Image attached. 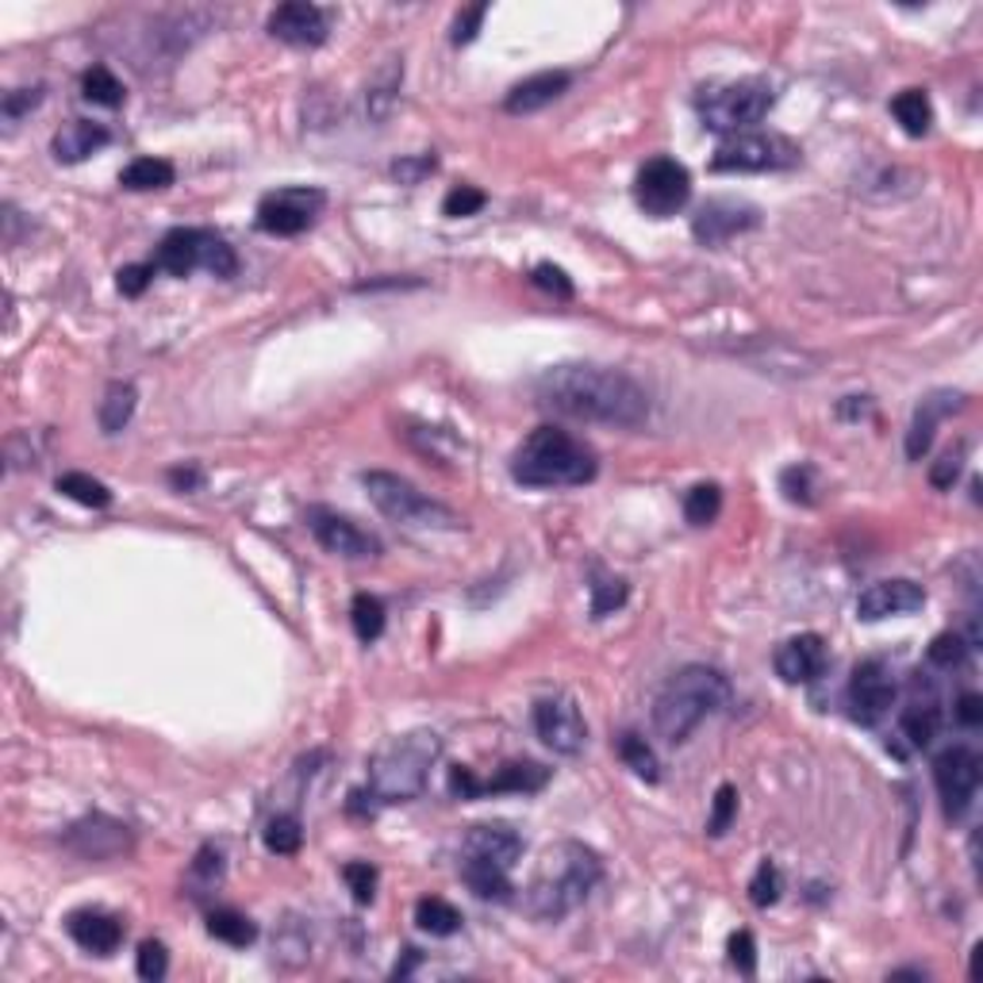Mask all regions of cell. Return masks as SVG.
Returning a JSON list of instances; mask_svg holds the SVG:
<instances>
[{"mask_svg":"<svg viewBox=\"0 0 983 983\" xmlns=\"http://www.w3.org/2000/svg\"><path fill=\"white\" fill-rule=\"evenodd\" d=\"M438 170V158L435 154H419V158H399V162L393 165V178L399 181V185H419L427 173Z\"/></svg>","mask_w":983,"mask_h":983,"instance_id":"f907efd6","label":"cell"},{"mask_svg":"<svg viewBox=\"0 0 983 983\" xmlns=\"http://www.w3.org/2000/svg\"><path fill=\"white\" fill-rule=\"evenodd\" d=\"M135 385H128V381H115V385H108L104 399H100V430L104 435H115V430H123L131 423V415H135Z\"/></svg>","mask_w":983,"mask_h":983,"instance_id":"1f68e13d","label":"cell"},{"mask_svg":"<svg viewBox=\"0 0 983 983\" xmlns=\"http://www.w3.org/2000/svg\"><path fill=\"white\" fill-rule=\"evenodd\" d=\"M65 930H70V938L78 941L85 953H97V956L115 953L123 941L120 919H112V914L104 911H73L70 919H65Z\"/></svg>","mask_w":983,"mask_h":983,"instance_id":"d4e9b609","label":"cell"},{"mask_svg":"<svg viewBox=\"0 0 983 983\" xmlns=\"http://www.w3.org/2000/svg\"><path fill=\"white\" fill-rule=\"evenodd\" d=\"M150 277H154V262L123 265V270H120V281H115V285H120V293H123V296H143V293H146V285H150Z\"/></svg>","mask_w":983,"mask_h":983,"instance_id":"9f6ffc18","label":"cell"},{"mask_svg":"<svg viewBox=\"0 0 983 983\" xmlns=\"http://www.w3.org/2000/svg\"><path fill=\"white\" fill-rule=\"evenodd\" d=\"M799 150L788 135L777 131H741V135H727L711 158L715 173H764V170H791L799 165Z\"/></svg>","mask_w":983,"mask_h":983,"instance_id":"ba28073f","label":"cell"},{"mask_svg":"<svg viewBox=\"0 0 983 983\" xmlns=\"http://www.w3.org/2000/svg\"><path fill=\"white\" fill-rule=\"evenodd\" d=\"M596 454L569 430L538 427L511 454V477L523 488H580L596 480Z\"/></svg>","mask_w":983,"mask_h":983,"instance_id":"277c9868","label":"cell"},{"mask_svg":"<svg viewBox=\"0 0 983 983\" xmlns=\"http://www.w3.org/2000/svg\"><path fill=\"white\" fill-rule=\"evenodd\" d=\"M964 454H969V446H953L949 454H941V462L930 469V485L934 488H953V480L961 477V465H964Z\"/></svg>","mask_w":983,"mask_h":983,"instance_id":"816d5d0a","label":"cell"},{"mask_svg":"<svg viewBox=\"0 0 983 983\" xmlns=\"http://www.w3.org/2000/svg\"><path fill=\"white\" fill-rule=\"evenodd\" d=\"M485 16H488V4L462 8V16L454 20V43L457 47L473 43V39H477V31H480V23H485Z\"/></svg>","mask_w":983,"mask_h":983,"instance_id":"db71d44e","label":"cell"},{"mask_svg":"<svg viewBox=\"0 0 983 983\" xmlns=\"http://www.w3.org/2000/svg\"><path fill=\"white\" fill-rule=\"evenodd\" d=\"M722 511V488L719 485H696L685 496V519L691 527H707Z\"/></svg>","mask_w":983,"mask_h":983,"instance_id":"f35d334b","label":"cell"},{"mask_svg":"<svg viewBox=\"0 0 983 983\" xmlns=\"http://www.w3.org/2000/svg\"><path fill=\"white\" fill-rule=\"evenodd\" d=\"M780 891H784L780 869L772 861H761L753 872V880H749V899H753V906H772L780 899Z\"/></svg>","mask_w":983,"mask_h":983,"instance_id":"7bdbcfd3","label":"cell"},{"mask_svg":"<svg viewBox=\"0 0 983 983\" xmlns=\"http://www.w3.org/2000/svg\"><path fill=\"white\" fill-rule=\"evenodd\" d=\"M270 36L288 47H320L331 36V12L307 0H288L270 12Z\"/></svg>","mask_w":983,"mask_h":983,"instance_id":"e0dca14e","label":"cell"},{"mask_svg":"<svg viewBox=\"0 0 983 983\" xmlns=\"http://www.w3.org/2000/svg\"><path fill=\"white\" fill-rule=\"evenodd\" d=\"M572 85V73L565 70H541V73H530V78H523L519 85L507 93L504 108L511 115H530V112H541L546 104H554L557 97L565 93V89Z\"/></svg>","mask_w":983,"mask_h":983,"instance_id":"cb8c5ba5","label":"cell"},{"mask_svg":"<svg viewBox=\"0 0 983 983\" xmlns=\"http://www.w3.org/2000/svg\"><path fill=\"white\" fill-rule=\"evenodd\" d=\"M349 622H354V635L362 641H377L385 635V604L369 591H357L354 604H349Z\"/></svg>","mask_w":983,"mask_h":983,"instance_id":"836d02e7","label":"cell"},{"mask_svg":"<svg viewBox=\"0 0 983 983\" xmlns=\"http://www.w3.org/2000/svg\"><path fill=\"white\" fill-rule=\"evenodd\" d=\"M81 97H85L89 104H100V108H120L123 104V85H120V78L108 70V65H93V70H85V78H81Z\"/></svg>","mask_w":983,"mask_h":983,"instance_id":"e575fe53","label":"cell"},{"mask_svg":"<svg viewBox=\"0 0 983 983\" xmlns=\"http://www.w3.org/2000/svg\"><path fill=\"white\" fill-rule=\"evenodd\" d=\"M969 649L972 646L956 635V630H945V635H938L934 641H930L926 657H930V665H938V669H956V665H964Z\"/></svg>","mask_w":983,"mask_h":983,"instance_id":"b9f144b4","label":"cell"},{"mask_svg":"<svg viewBox=\"0 0 983 983\" xmlns=\"http://www.w3.org/2000/svg\"><path fill=\"white\" fill-rule=\"evenodd\" d=\"M619 757H622V764H627V769H635V777L657 784V777H661V772H657V757H653V749H649V741L641 734H622L619 738Z\"/></svg>","mask_w":983,"mask_h":983,"instance_id":"ab89813d","label":"cell"},{"mask_svg":"<svg viewBox=\"0 0 983 983\" xmlns=\"http://www.w3.org/2000/svg\"><path fill=\"white\" fill-rule=\"evenodd\" d=\"M757 223H761V212H757L753 204L734 200V196H715L696 212V220H691V235H696V243H703V246H722V243H730V239L753 231Z\"/></svg>","mask_w":983,"mask_h":983,"instance_id":"9a60e30c","label":"cell"},{"mask_svg":"<svg viewBox=\"0 0 983 983\" xmlns=\"http://www.w3.org/2000/svg\"><path fill=\"white\" fill-rule=\"evenodd\" d=\"M899 730H903V738L911 741L914 749H926L941 730V707L934 703V699H919V703H911L903 711Z\"/></svg>","mask_w":983,"mask_h":983,"instance_id":"f546056e","label":"cell"},{"mask_svg":"<svg viewBox=\"0 0 983 983\" xmlns=\"http://www.w3.org/2000/svg\"><path fill=\"white\" fill-rule=\"evenodd\" d=\"M549 784V769H541L535 761H511L488 780H477L473 769H454L449 772V791L457 799H480V795H499V791H541Z\"/></svg>","mask_w":983,"mask_h":983,"instance_id":"2e32d148","label":"cell"},{"mask_svg":"<svg viewBox=\"0 0 983 983\" xmlns=\"http://www.w3.org/2000/svg\"><path fill=\"white\" fill-rule=\"evenodd\" d=\"M415 926L430 938H454L462 930V911L438 895H427L415 903Z\"/></svg>","mask_w":983,"mask_h":983,"instance_id":"83f0119b","label":"cell"},{"mask_svg":"<svg viewBox=\"0 0 983 983\" xmlns=\"http://www.w3.org/2000/svg\"><path fill=\"white\" fill-rule=\"evenodd\" d=\"M926 607V591L914 580H880V585H869L857 599V619L861 622H880L891 619V615H911Z\"/></svg>","mask_w":983,"mask_h":983,"instance_id":"ac0fdd59","label":"cell"},{"mask_svg":"<svg viewBox=\"0 0 983 983\" xmlns=\"http://www.w3.org/2000/svg\"><path fill=\"white\" fill-rule=\"evenodd\" d=\"M200 480H204V477H200L196 469H173V473H170V485H173V488H181V492H185V488H189V492L200 488Z\"/></svg>","mask_w":983,"mask_h":983,"instance_id":"91938a15","label":"cell"},{"mask_svg":"<svg viewBox=\"0 0 983 983\" xmlns=\"http://www.w3.org/2000/svg\"><path fill=\"white\" fill-rule=\"evenodd\" d=\"M362 485H365V492H369L373 507L393 523L423 527V530H457L462 527L457 511H449L446 504L430 499L427 492H419L412 480L396 477V473L369 469V473H362Z\"/></svg>","mask_w":983,"mask_h":983,"instance_id":"52a82bcc","label":"cell"},{"mask_svg":"<svg viewBox=\"0 0 983 983\" xmlns=\"http://www.w3.org/2000/svg\"><path fill=\"white\" fill-rule=\"evenodd\" d=\"M262 841L270 853L277 857H293L300 853V845H304V830H300V819L296 814H277V819L265 822L262 830Z\"/></svg>","mask_w":983,"mask_h":983,"instance_id":"d590c367","label":"cell"},{"mask_svg":"<svg viewBox=\"0 0 983 983\" xmlns=\"http://www.w3.org/2000/svg\"><path fill=\"white\" fill-rule=\"evenodd\" d=\"M307 530L315 535L327 554L335 557H349V561H365V557H381V541L369 535V530L357 527L349 515H338L331 507H307Z\"/></svg>","mask_w":983,"mask_h":983,"instance_id":"5bb4252c","label":"cell"},{"mask_svg":"<svg viewBox=\"0 0 983 983\" xmlns=\"http://www.w3.org/2000/svg\"><path fill=\"white\" fill-rule=\"evenodd\" d=\"M730 961H734L741 976H753L757 972V941L749 930H738V934L730 938Z\"/></svg>","mask_w":983,"mask_h":983,"instance_id":"f5cc1de1","label":"cell"},{"mask_svg":"<svg viewBox=\"0 0 983 983\" xmlns=\"http://www.w3.org/2000/svg\"><path fill=\"white\" fill-rule=\"evenodd\" d=\"M485 204H488V196L480 193V189H473V185H457V189H449V193H446L443 212L449 215V220H465V215H477Z\"/></svg>","mask_w":983,"mask_h":983,"instance_id":"bcb514c9","label":"cell"},{"mask_svg":"<svg viewBox=\"0 0 983 983\" xmlns=\"http://www.w3.org/2000/svg\"><path fill=\"white\" fill-rule=\"evenodd\" d=\"M772 93L769 81L761 78H741V81H722V85H703L696 97V112L703 120L707 131H719V135H741L753 123H761L769 115Z\"/></svg>","mask_w":983,"mask_h":983,"instance_id":"8992f818","label":"cell"},{"mask_svg":"<svg viewBox=\"0 0 983 983\" xmlns=\"http://www.w3.org/2000/svg\"><path fill=\"white\" fill-rule=\"evenodd\" d=\"M891 115H895L906 135H926L930 123H934V104H930V97L922 89H903L891 100Z\"/></svg>","mask_w":983,"mask_h":983,"instance_id":"4dcf8cb0","label":"cell"},{"mask_svg":"<svg viewBox=\"0 0 983 983\" xmlns=\"http://www.w3.org/2000/svg\"><path fill=\"white\" fill-rule=\"evenodd\" d=\"M964 407V393H930L926 399H922L919 407H914V419H911V430H906V457L911 462H919V457L930 454V446H934V435H938V423L945 419V415L961 412Z\"/></svg>","mask_w":983,"mask_h":983,"instance_id":"603a6c76","label":"cell"},{"mask_svg":"<svg viewBox=\"0 0 983 983\" xmlns=\"http://www.w3.org/2000/svg\"><path fill=\"white\" fill-rule=\"evenodd\" d=\"M599 880H604V861L596 857V849L580 845V841H557L546 849L535 876H530L523 906L538 922H561L588 903Z\"/></svg>","mask_w":983,"mask_h":983,"instance_id":"7a4b0ae2","label":"cell"},{"mask_svg":"<svg viewBox=\"0 0 983 983\" xmlns=\"http://www.w3.org/2000/svg\"><path fill=\"white\" fill-rule=\"evenodd\" d=\"M135 969H139V976H143L146 983L165 980V972H170V953H165L162 941H143V945H139Z\"/></svg>","mask_w":983,"mask_h":983,"instance_id":"f6af8a7d","label":"cell"},{"mask_svg":"<svg viewBox=\"0 0 983 983\" xmlns=\"http://www.w3.org/2000/svg\"><path fill=\"white\" fill-rule=\"evenodd\" d=\"M535 730H538L541 746H549L561 757H577L588 741V727H585V715H580L577 699L561 696V691L535 703Z\"/></svg>","mask_w":983,"mask_h":983,"instance_id":"7c38bea8","label":"cell"},{"mask_svg":"<svg viewBox=\"0 0 983 983\" xmlns=\"http://www.w3.org/2000/svg\"><path fill=\"white\" fill-rule=\"evenodd\" d=\"M343 880L354 891L357 903H373V895H377V869L369 861H349L343 869Z\"/></svg>","mask_w":983,"mask_h":983,"instance_id":"7dc6e473","label":"cell"},{"mask_svg":"<svg viewBox=\"0 0 983 983\" xmlns=\"http://www.w3.org/2000/svg\"><path fill=\"white\" fill-rule=\"evenodd\" d=\"M173 178H178V170H173V162H165V158H135V162L120 173V185L131 189V193H150V189H170Z\"/></svg>","mask_w":983,"mask_h":983,"instance_id":"f1b7e54d","label":"cell"},{"mask_svg":"<svg viewBox=\"0 0 983 983\" xmlns=\"http://www.w3.org/2000/svg\"><path fill=\"white\" fill-rule=\"evenodd\" d=\"M462 857H480V861H492L511 872L515 861L523 857V838L507 822H480V827H469V834H465Z\"/></svg>","mask_w":983,"mask_h":983,"instance_id":"7402d4cb","label":"cell"},{"mask_svg":"<svg viewBox=\"0 0 983 983\" xmlns=\"http://www.w3.org/2000/svg\"><path fill=\"white\" fill-rule=\"evenodd\" d=\"M738 814V791L730 784H722L719 791H715V811H711V822H707V830H711L715 838L727 834L730 822H734Z\"/></svg>","mask_w":983,"mask_h":983,"instance_id":"681fc988","label":"cell"},{"mask_svg":"<svg viewBox=\"0 0 983 983\" xmlns=\"http://www.w3.org/2000/svg\"><path fill=\"white\" fill-rule=\"evenodd\" d=\"M635 196L646 215H653V220H669V215H677L680 207L688 204L691 173L677 162V158H649V162L638 170Z\"/></svg>","mask_w":983,"mask_h":983,"instance_id":"9c48e42d","label":"cell"},{"mask_svg":"<svg viewBox=\"0 0 983 983\" xmlns=\"http://www.w3.org/2000/svg\"><path fill=\"white\" fill-rule=\"evenodd\" d=\"M207 934L220 938L223 945L246 949V945H254L257 926L246 919V914H239V911H231V906H223V911H212V914H207Z\"/></svg>","mask_w":983,"mask_h":983,"instance_id":"d6a6232c","label":"cell"},{"mask_svg":"<svg viewBox=\"0 0 983 983\" xmlns=\"http://www.w3.org/2000/svg\"><path fill=\"white\" fill-rule=\"evenodd\" d=\"M730 699V680L722 677L711 665H688L677 677L669 680L653 699V730L669 746H685V741L703 727V719H711L715 711H722Z\"/></svg>","mask_w":983,"mask_h":983,"instance_id":"3957f363","label":"cell"},{"mask_svg":"<svg viewBox=\"0 0 983 983\" xmlns=\"http://www.w3.org/2000/svg\"><path fill=\"white\" fill-rule=\"evenodd\" d=\"M58 492H62V496H70L73 504H81V507H108V504H112V492H108V485H100V480H93L89 473H62V477H58Z\"/></svg>","mask_w":983,"mask_h":983,"instance_id":"74e56055","label":"cell"},{"mask_svg":"<svg viewBox=\"0 0 983 983\" xmlns=\"http://www.w3.org/2000/svg\"><path fill=\"white\" fill-rule=\"evenodd\" d=\"M895 672L888 669L884 661H861L853 669V677H849V715H853L861 727H876L880 719L891 711V703H895Z\"/></svg>","mask_w":983,"mask_h":983,"instance_id":"4fadbf2b","label":"cell"},{"mask_svg":"<svg viewBox=\"0 0 983 983\" xmlns=\"http://www.w3.org/2000/svg\"><path fill=\"white\" fill-rule=\"evenodd\" d=\"M780 492L791 499V504H814V492H819V473H814V465L799 462L791 465V469L780 473Z\"/></svg>","mask_w":983,"mask_h":983,"instance_id":"60d3db41","label":"cell"},{"mask_svg":"<svg viewBox=\"0 0 983 983\" xmlns=\"http://www.w3.org/2000/svg\"><path fill=\"white\" fill-rule=\"evenodd\" d=\"M827 641L819 635H795L772 653V669L784 685H811L827 672Z\"/></svg>","mask_w":983,"mask_h":983,"instance_id":"ffe728a7","label":"cell"},{"mask_svg":"<svg viewBox=\"0 0 983 983\" xmlns=\"http://www.w3.org/2000/svg\"><path fill=\"white\" fill-rule=\"evenodd\" d=\"M204 270L215 273V277H235L239 273V257L235 250L227 246V239L207 231V250H204Z\"/></svg>","mask_w":983,"mask_h":983,"instance_id":"ee69618b","label":"cell"},{"mask_svg":"<svg viewBox=\"0 0 983 983\" xmlns=\"http://www.w3.org/2000/svg\"><path fill=\"white\" fill-rule=\"evenodd\" d=\"M530 281H535V288H541V293H549L557 300H572V281H569V273H565L561 265L541 262V265L530 270Z\"/></svg>","mask_w":983,"mask_h":983,"instance_id":"c3c4849f","label":"cell"},{"mask_svg":"<svg viewBox=\"0 0 983 983\" xmlns=\"http://www.w3.org/2000/svg\"><path fill=\"white\" fill-rule=\"evenodd\" d=\"M65 845L78 857H85V861H112V857H120L131 845V834L123 822L93 814V819L73 822L70 834H65Z\"/></svg>","mask_w":983,"mask_h":983,"instance_id":"d6986e66","label":"cell"},{"mask_svg":"<svg viewBox=\"0 0 983 983\" xmlns=\"http://www.w3.org/2000/svg\"><path fill=\"white\" fill-rule=\"evenodd\" d=\"M323 204H327L323 189H307V185L277 189V193H265L257 200V227H262L265 235L293 239L320 220Z\"/></svg>","mask_w":983,"mask_h":983,"instance_id":"30bf717a","label":"cell"},{"mask_svg":"<svg viewBox=\"0 0 983 983\" xmlns=\"http://www.w3.org/2000/svg\"><path fill=\"white\" fill-rule=\"evenodd\" d=\"M193 872H196V876H204V880H220V872H223V857H220V849H212V845L200 849Z\"/></svg>","mask_w":983,"mask_h":983,"instance_id":"680465c9","label":"cell"},{"mask_svg":"<svg viewBox=\"0 0 983 983\" xmlns=\"http://www.w3.org/2000/svg\"><path fill=\"white\" fill-rule=\"evenodd\" d=\"M956 719H961V727H980L983 722V699L976 696V691H964L961 699H956Z\"/></svg>","mask_w":983,"mask_h":983,"instance_id":"6f0895ef","label":"cell"},{"mask_svg":"<svg viewBox=\"0 0 983 983\" xmlns=\"http://www.w3.org/2000/svg\"><path fill=\"white\" fill-rule=\"evenodd\" d=\"M462 880L469 884V891L477 899H492V903H507L511 899V872L499 869L492 861H480V857H462Z\"/></svg>","mask_w":983,"mask_h":983,"instance_id":"4316f807","label":"cell"},{"mask_svg":"<svg viewBox=\"0 0 983 983\" xmlns=\"http://www.w3.org/2000/svg\"><path fill=\"white\" fill-rule=\"evenodd\" d=\"M983 780V761L972 746H949L934 761V784L949 819H964L969 807L976 803V791Z\"/></svg>","mask_w":983,"mask_h":983,"instance_id":"8fae6325","label":"cell"},{"mask_svg":"<svg viewBox=\"0 0 983 983\" xmlns=\"http://www.w3.org/2000/svg\"><path fill=\"white\" fill-rule=\"evenodd\" d=\"M112 143V135H108V128H100V123L93 120H70L62 131L54 135V158L65 165L73 162H85V158H93L100 146Z\"/></svg>","mask_w":983,"mask_h":983,"instance_id":"484cf974","label":"cell"},{"mask_svg":"<svg viewBox=\"0 0 983 983\" xmlns=\"http://www.w3.org/2000/svg\"><path fill=\"white\" fill-rule=\"evenodd\" d=\"M588 591H591V619H607V615L619 611V607L627 604V596H630L627 580L607 577V572H596Z\"/></svg>","mask_w":983,"mask_h":983,"instance_id":"8d00e7d4","label":"cell"},{"mask_svg":"<svg viewBox=\"0 0 983 983\" xmlns=\"http://www.w3.org/2000/svg\"><path fill=\"white\" fill-rule=\"evenodd\" d=\"M535 396L546 412L565 419L641 427L649 419V396L635 377L607 365H554L535 381Z\"/></svg>","mask_w":983,"mask_h":983,"instance_id":"6da1fadb","label":"cell"},{"mask_svg":"<svg viewBox=\"0 0 983 983\" xmlns=\"http://www.w3.org/2000/svg\"><path fill=\"white\" fill-rule=\"evenodd\" d=\"M443 757V738L435 730H407L377 749L369 761V795L377 803H407L419 799L430 769Z\"/></svg>","mask_w":983,"mask_h":983,"instance_id":"5b68a950","label":"cell"},{"mask_svg":"<svg viewBox=\"0 0 983 983\" xmlns=\"http://www.w3.org/2000/svg\"><path fill=\"white\" fill-rule=\"evenodd\" d=\"M204 227H173L154 250V270H165L170 277H189L193 270H204Z\"/></svg>","mask_w":983,"mask_h":983,"instance_id":"44dd1931","label":"cell"},{"mask_svg":"<svg viewBox=\"0 0 983 983\" xmlns=\"http://www.w3.org/2000/svg\"><path fill=\"white\" fill-rule=\"evenodd\" d=\"M39 100H43V85H36V89H12V93H4V120L16 123L20 115H28L31 108L39 104Z\"/></svg>","mask_w":983,"mask_h":983,"instance_id":"11a10c76","label":"cell"}]
</instances>
